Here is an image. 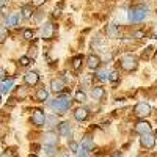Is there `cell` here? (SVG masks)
<instances>
[{"label":"cell","mask_w":157,"mask_h":157,"mask_svg":"<svg viewBox=\"0 0 157 157\" xmlns=\"http://www.w3.org/2000/svg\"><path fill=\"white\" fill-rule=\"evenodd\" d=\"M50 88H52V91H55V93H61L64 90V82L61 78H54V80L50 82Z\"/></svg>","instance_id":"cell-9"},{"label":"cell","mask_w":157,"mask_h":157,"mask_svg":"<svg viewBox=\"0 0 157 157\" xmlns=\"http://www.w3.org/2000/svg\"><path fill=\"white\" fill-rule=\"evenodd\" d=\"M69 148H71L72 151H77V149H78V146H77V143H74V141H69Z\"/></svg>","instance_id":"cell-33"},{"label":"cell","mask_w":157,"mask_h":157,"mask_svg":"<svg viewBox=\"0 0 157 157\" xmlns=\"http://www.w3.org/2000/svg\"><path fill=\"white\" fill-rule=\"evenodd\" d=\"M17 22H19V16H17V14H14V16H10V17H8V21H6V24H8V25H11V27H14V25H17Z\"/></svg>","instance_id":"cell-20"},{"label":"cell","mask_w":157,"mask_h":157,"mask_svg":"<svg viewBox=\"0 0 157 157\" xmlns=\"http://www.w3.org/2000/svg\"><path fill=\"white\" fill-rule=\"evenodd\" d=\"M32 38H33V32L32 30H24V39H29L30 41Z\"/></svg>","instance_id":"cell-27"},{"label":"cell","mask_w":157,"mask_h":157,"mask_svg":"<svg viewBox=\"0 0 157 157\" xmlns=\"http://www.w3.org/2000/svg\"><path fill=\"white\" fill-rule=\"evenodd\" d=\"M135 130L140 134V135H145V134H149L151 132V124L148 121H138L135 124Z\"/></svg>","instance_id":"cell-7"},{"label":"cell","mask_w":157,"mask_h":157,"mask_svg":"<svg viewBox=\"0 0 157 157\" xmlns=\"http://www.w3.org/2000/svg\"><path fill=\"white\" fill-rule=\"evenodd\" d=\"M5 77H6V72H5V69H3V68H0V82H2V80H5Z\"/></svg>","instance_id":"cell-32"},{"label":"cell","mask_w":157,"mask_h":157,"mask_svg":"<svg viewBox=\"0 0 157 157\" xmlns=\"http://www.w3.org/2000/svg\"><path fill=\"white\" fill-rule=\"evenodd\" d=\"M75 152H77V157H88V152H86V149H85V148L77 149Z\"/></svg>","instance_id":"cell-26"},{"label":"cell","mask_w":157,"mask_h":157,"mask_svg":"<svg viewBox=\"0 0 157 157\" xmlns=\"http://www.w3.org/2000/svg\"><path fill=\"white\" fill-rule=\"evenodd\" d=\"M52 35H54V27H52V24H44V27H43V30H41V36L44 38V39H50L52 38Z\"/></svg>","instance_id":"cell-12"},{"label":"cell","mask_w":157,"mask_h":157,"mask_svg":"<svg viewBox=\"0 0 157 157\" xmlns=\"http://www.w3.org/2000/svg\"><path fill=\"white\" fill-rule=\"evenodd\" d=\"M109 78H110V80H112V82H115V80H116V78H118V72H116V71H113V72H112V74L109 75Z\"/></svg>","instance_id":"cell-31"},{"label":"cell","mask_w":157,"mask_h":157,"mask_svg":"<svg viewBox=\"0 0 157 157\" xmlns=\"http://www.w3.org/2000/svg\"><path fill=\"white\" fill-rule=\"evenodd\" d=\"M57 134L54 132H47L44 135V143H46V146H57Z\"/></svg>","instance_id":"cell-10"},{"label":"cell","mask_w":157,"mask_h":157,"mask_svg":"<svg viewBox=\"0 0 157 157\" xmlns=\"http://www.w3.org/2000/svg\"><path fill=\"white\" fill-rule=\"evenodd\" d=\"M21 64H22V66H27V64H30V58H29V57H22V58H21Z\"/></svg>","instance_id":"cell-29"},{"label":"cell","mask_w":157,"mask_h":157,"mask_svg":"<svg viewBox=\"0 0 157 157\" xmlns=\"http://www.w3.org/2000/svg\"><path fill=\"white\" fill-rule=\"evenodd\" d=\"M88 68L90 69H98L99 68V64H101V58L98 55H90L88 57Z\"/></svg>","instance_id":"cell-14"},{"label":"cell","mask_w":157,"mask_h":157,"mask_svg":"<svg viewBox=\"0 0 157 157\" xmlns=\"http://www.w3.org/2000/svg\"><path fill=\"white\" fill-rule=\"evenodd\" d=\"M44 2H46V0H33V3H35V5H43Z\"/></svg>","instance_id":"cell-37"},{"label":"cell","mask_w":157,"mask_h":157,"mask_svg":"<svg viewBox=\"0 0 157 157\" xmlns=\"http://www.w3.org/2000/svg\"><path fill=\"white\" fill-rule=\"evenodd\" d=\"M137 66H138L137 58L132 57V55H127V57H124L121 60V68L124 71H134V69H137Z\"/></svg>","instance_id":"cell-3"},{"label":"cell","mask_w":157,"mask_h":157,"mask_svg":"<svg viewBox=\"0 0 157 157\" xmlns=\"http://www.w3.org/2000/svg\"><path fill=\"white\" fill-rule=\"evenodd\" d=\"M140 143H141L145 148L151 149V148H154V145H155V137H154L151 132H149V134H145V135H141Z\"/></svg>","instance_id":"cell-6"},{"label":"cell","mask_w":157,"mask_h":157,"mask_svg":"<svg viewBox=\"0 0 157 157\" xmlns=\"http://www.w3.org/2000/svg\"><path fill=\"white\" fill-rule=\"evenodd\" d=\"M44 149H46V154L47 155H54L55 151H57V146H46Z\"/></svg>","instance_id":"cell-24"},{"label":"cell","mask_w":157,"mask_h":157,"mask_svg":"<svg viewBox=\"0 0 157 157\" xmlns=\"http://www.w3.org/2000/svg\"><path fill=\"white\" fill-rule=\"evenodd\" d=\"M6 36H8L6 29H0V43H3L5 39H6Z\"/></svg>","instance_id":"cell-25"},{"label":"cell","mask_w":157,"mask_h":157,"mask_svg":"<svg viewBox=\"0 0 157 157\" xmlns=\"http://www.w3.org/2000/svg\"><path fill=\"white\" fill-rule=\"evenodd\" d=\"M32 13H33V11H32L30 6H24V8H22V16H24V17H30Z\"/></svg>","instance_id":"cell-22"},{"label":"cell","mask_w":157,"mask_h":157,"mask_svg":"<svg viewBox=\"0 0 157 157\" xmlns=\"http://www.w3.org/2000/svg\"><path fill=\"white\" fill-rule=\"evenodd\" d=\"M146 16H148V8H145V6L134 8V10H130V13H129V19L132 22H140Z\"/></svg>","instance_id":"cell-2"},{"label":"cell","mask_w":157,"mask_h":157,"mask_svg":"<svg viewBox=\"0 0 157 157\" xmlns=\"http://www.w3.org/2000/svg\"><path fill=\"white\" fill-rule=\"evenodd\" d=\"M47 96H49V93H47V90H46V88H41V90H38V93H36V99H38V101L44 102V101L47 99Z\"/></svg>","instance_id":"cell-16"},{"label":"cell","mask_w":157,"mask_h":157,"mask_svg":"<svg viewBox=\"0 0 157 157\" xmlns=\"http://www.w3.org/2000/svg\"><path fill=\"white\" fill-rule=\"evenodd\" d=\"M46 120L49 121V124H50V126H54V123H55V116H54V115H52V116H49V118H46Z\"/></svg>","instance_id":"cell-34"},{"label":"cell","mask_w":157,"mask_h":157,"mask_svg":"<svg viewBox=\"0 0 157 157\" xmlns=\"http://www.w3.org/2000/svg\"><path fill=\"white\" fill-rule=\"evenodd\" d=\"M143 36H145V33H143V32H135L134 33V38H143Z\"/></svg>","instance_id":"cell-35"},{"label":"cell","mask_w":157,"mask_h":157,"mask_svg":"<svg viewBox=\"0 0 157 157\" xmlns=\"http://www.w3.org/2000/svg\"><path fill=\"white\" fill-rule=\"evenodd\" d=\"M151 52H152V47H148V49H146V55H143V57H145V58H148Z\"/></svg>","instance_id":"cell-36"},{"label":"cell","mask_w":157,"mask_h":157,"mask_svg":"<svg viewBox=\"0 0 157 157\" xmlns=\"http://www.w3.org/2000/svg\"><path fill=\"white\" fill-rule=\"evenodd\" d=\"M21 88V86H19ZM17 96L19 98H25V96H27V91H25V88H21L19 91H17Z\"/></svg>","instance_id":"cell-30"},{"label":"cell","mask_w":157,"mask_h":157,"mask_svg":"<svg viewBox=\"0 0 157 157\" xmlns=\"http://www.w3.org/2000/svg\"><path fill=\"white\" fill-rule=\"evenodd\" d=\"M82 148H85L86 151H91V149L94 148V143L91 141V138H90V137H86V138L83 140V143H82Z\"/></svg>","instance_id":"cell-17"},{"label":"cell","mask_w":157,"mask_h":157,"mask_svg":"<svg viewBox=\"0 0 157 157\" xmlns=\"http://www.w3.org/2000/svg\"><path fill=\"white\" fill-rule=\"evenodd\" d=\"M13 78H8L6 82H2L0 83V91H2V93H8V91L11 90V86H13Z\"/></svg>","instance_id":"cell-15"},{"label":"cell","mask_w":157,"mask_h":157,"mask_svg":"<svg viewBox=\"0 0 157 157\" xmlns=\"http://www.w3.org/2000/svg\"><path fill=\"white\" fill-rule=\"evenodd\" d=\"M91 94H93V98L94 99H101L102 96H104V90L102 88H93V91H91Z\"/></svg>","instance_id":"cell-18"},{"label":"cell","mask_w":157,"mask_h":157,"mask_svg":"<svg viewBox=\"0 0 157 157\" xmlns=\"http://www.w3.org/2000/svg\"><path fill=\"white\" fill-rule=\"evenodd\" d=\"M24 80H25V83H27L29 86H35V85L39 82V75H38L36 72L30 71V72H27V74L24 75Z\"/></svg>","instance_id":"cell-8"},{"label":"cell","mask_w":157,"mask_h":157,"mask_svg":"<svg viewBox=\"0 0 157 157\" xmlns=\"http://www.w3.org/2000/svg\"><path fill=\"white\" fill-rule=\"evenodd\" d=\"M74 98H75L77 102H86V94L83 93V91H77Z\"/></svg>","instance_id":"cell-19"},{"label":"cell","mask_w":157,"mask_h":157,"mask_svg":"<svg viewBox=\"0 0 157 157\" xmlns=\"http://www.w3.org/2000/svg\"><path fill=\"white\" fill-rule=\"evenodd\" d=\"M32 123H33L35 126H38V127L44 126V123H46V115H44V112L39 110V109L33 110V113H32Z\"/></svg>","instance_id":"cell-5"},{"label":"cell","mask_w":157,"mask_h":157,"mask_svg":"<svg viewBox=\"0 0 157 157\" xmlns=\"http://www.w3.org/2000/svg\"><path fill=\"white\" fill-rule=\"evenodd\" d=\"M2 157H13V155H11V151H6V152H3V154H2Z\"/></svg>","instance_id":"cell-38"},{"label":"cell","mask_w":157,"mask_h":157,"mask_svg":"<svg viewBox=\"0 0 157 157\" xmlns=\"http://www.w3.org/2000/svg\"><path fill=\"white\" fill-rule=\"evenodd\" d=\"M5 3H6V0H0V10L5 6Z\"/></svg>","instance_id":"cell-39"},{"label":"cell","mask_w":157,"mask_h":157,"mask_svg":"<svg viewBox=\"0 0 157 157\" xmlns=\"http://www.w3.org/2000/svg\"><path fill=\"white\" fill-rule=\"evenodd\" d=\"M134 113L138 118H146V116L151 115V107L148 105V104H145V102H140V104H137V105H135Z\"/></svg>","instance_id":"cell-4"},{"label":"cell","mask_w":157,"mask_h":157,"mask_svg":"<svg viewBox=\"0 0 157 157\" xmlns=\"http://www.w3.org/2000/svg\"><path fill=\"white\" fill-rule=\"evenodd\" d=\"M98 75H99L101 80H107V78H109V72H107V71H101Z\"/></svg>","instance_id":"cell-28"},{"label":"cell","mask_w":157,"mask_h":157,"mask_svg":"<svg viewBox=\"0 0 157 157\" xmlns=\"http://www.w3.org/2000/svg\"><path fill=\"white\" fill-rule=\"evenodd\" d=\"M109 35L112 36V38H116L118 36V32H116V25H110V27H109Z\"/></svg>","instance_id":"cell-23"},{"label":"cell","mask_w":157,"mask_h":157,"mask_svg":"<svg viewBox=\"0 0 157 157\" xmlns=\"http://www.w3.org/2000/svg\"><path fill=\"white\" fill-rule=\"evenodd\" d=\"M80 64H82V57H80V55L74 57V60H72V68H74V69H78V68H80Z\"/></svg>","instance_id":"cell-21"},{"label":"cell","mask_w":157,"mask_h":157,"mask_svg":"<svg viewBox=\"0 0 157 157\" xmlns=\"http://www.w3.org/2000/svg\"><path fill=\"white\" fill-rule=\"evenodd\" d=\"M58 132H60V135H63V137H69V135H71V124H69L68 121L61 123V124L58 126Z\"/></svg>","instance_id":"cell-13"},{"label":"cell","mask_w":157,"mask_h":157,"mask_svg":"<svg viewBox=\"0 0 157 157\" xmlns=\"http://www.w3.org/2000/svg\"><path fill=\"white\" fill-rule=\"evenodd\" d=\"M74 118L77 121H85L86 118H88V110L83 109V107H78L75 112H74Z\"/></svg>","instance_id":"cell-11"},{"label":"cell","mask_w":157,"mask_h":157,"mask_svg":"<svg viewBox=\"0 0 157 157\" xmlns=\"http://www.w3.org/2000/svg\"><path fill=\"white\" fill-rule=\"evenodd\" d=\"M50 107L57 110L58 113H64L69 107H71V101L68 98H61V99H55V101H52L50 102Z\"/></svg>","instance_id":"cell-1"}]
</instances>
